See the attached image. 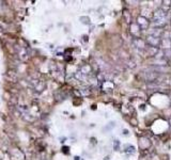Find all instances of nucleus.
<instances>
[{"instance_id":"4","label":"nucleus","mask_w":171,"mask_h":160,"mask_svg":"<svg viewBox=\"0 0 171 160\" xmlns=\"http://www.w3.org/2000/svg\"><path fill=\"white\" fill-rule=\"evenodd\" d=\"M119 145H120V142L118 141V140H115V142H113V148H115V151H118Z\"/></svg>"},{"instance_id":"1","label":"nucleus","mask_w":171,"mask_h":160,"mask_svg":"<svg viewBox=\"0 0 171 160\" xmlns=\"http://www.w3.org/2000/svg\"><path fill=\"white\" fill-rule=\"evenodd\" d=\"M44 89H45V83L42 82V81H40V82L37 83V87H35V90H37V92H42Z\"/></svg>"},{"instance_id":"2","label":"nucleus","mask_w":171,"mask_h":160,"mask_svg":"<svg viewBox=\"0 0 171 160\" xmlns=\"http://www.w3.org/2000/svg\"><path fill=\"white\" fill-rule=\"evenodd\" d=\"M19 58L23 59V60H27V59H28V53L26 52L25 49H21V50L19 51Z\"/></svg>"},{"instance_id":"5","label":"nucleus","mask_w":171,"mask_h":160,"mask_svg":"<svg viewBox=\"0 0 171 160\" xmlns=\"http://www.w3.org/2000/svg\"><path fill=\"white\" fill-rule=\"evenodd\" d=\"M126 153H135V147L134 146H129L127 149H125Z\"/></svg>"},{"instance_id":"3","label":"nucleus","mask_w":171,"mask_h":160,"mask_svg":"<svg viewBox=\"0 0 171 160\" xmlns=\"http://www.w3.org/2000/svg\"><path fill=\"white\" fill-rule=\"evenodd\" d=\"M154 69H156L158 72H168V71H170L169 67H155Z\"/></svg>"}]
</instances>
